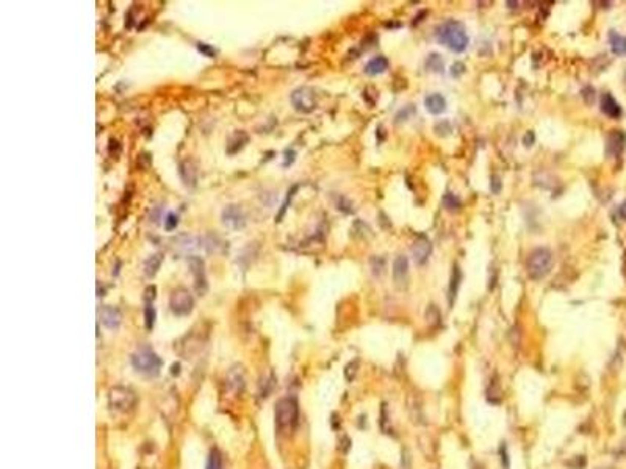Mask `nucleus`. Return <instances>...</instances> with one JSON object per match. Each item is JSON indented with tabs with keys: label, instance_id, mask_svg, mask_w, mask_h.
Listing matches in <instances>:
<instances>
[{
	"label": "nucleus",
	"instance_id": "nucleus-1",
	"mask_svg": "<svg viewBox=\"0 0 626 469\" xmlns=\"http://www.w3.org/2000/svg\"><path fill=\"white\" fill-rule=\"evenodd\" d=\"M437 39L453 52H463L468 45V36L465 27L457 21H446L437 30Z\"/></svg>",
	"mask_w": 626,
	"mask_h": 469
},
{
	"label": "nucleus",
	"instance_id": "nucleus-2",
	"mask_svg": "<svg viewBox=\"0 0 626 469\" xmlns=\"http://www.w3.org/2000/svg\"><path fill=\"white\" fill-rule=\"evenodd\" d=\"M276 427L280 432H292L299 419V407L293 397H283L276 403L274 410Z\"/></svg>",
	"mask_w": 626,
	"mask_h": 469
},
{
	"label": "nucleus",
	"instance_id": "nucleus-3",
	"mask_svg": "<svg viewBox=\"0 0 626 469\" xmlns=\"http://www.w3.org/2000/svg\"><path fill=\"white\" fill-rule=\"evenodd\" d=\"M132 364L138 373L157 376L160 373V368H162V360L149 346H141L132 355Z\"/></svg>",
	"mask_w": 626,
	"mask_h": 469
},
{
	"label": "nucleus",
	"instance_id": "nucleus-4",
	"mask_svg": "<svg viewBox=\"0 0 626 469\" xmlns=\"http://www.w3.org/2000/svg\"><path fill=\"white\" fill-rule=\"evenodd\" d=\"M553 266V255L548 249L539 247L531 252L527 258V274L533 280H540L548 276Z\"/></svg>",
	"mask_w": 626,
	"mask_h": 469
},
{
	"label": "nucleus",
	"instance_id": "nucleus-5",
	"mask_svg": "<svg viewBox=\"0 0 626 469\" xmlns=\"http://www.w3.org/2000/svg\"><path fill=\"white\" fill-rule=\"evenodd\" d=\"M108 405L111 410L128 413L136 405V394L125 386H113L108 394Z\"/></svg>",
	"mask_w": 626,
	"mask_h": 469
},
{
	"label": "nucleus",
	"instance_id": "nucleus-6",
	"mask_svg": "<svg viewBox=\"0 0 626 469\" xmlns=\"http://www.w3.org/2000/svg\"><path fill=\"white\" fill-rule=\"evenodd\" d=\"M169 306L174 315L185 316L191 313L192 306H195V299H192L191 293L186 288H177L172 291V294L169 297Z\"/></svg>",
	"mask_w": 626,
	"mask_h": 469
},
{
	"label": "nucleus",
	"instance_id": "nucleus-7",
	"mask_svg": "<svg viewBox=\"0 0 626 469\" xmlns=\"http://www.w3.org/2000/svg\"><path fill=\"white\" fill-rule=\"evenodd\" d=\"M292 103L301 113H312L316 108V94L312 88L302 86L292 92Z\"/></svg>",
	"mask_w": 626,
	"mask_h": 469
},
{
	"label": "nucleus",
	"instance_id": "nucleus-8",
	"mask_svg": "<svg viewBox=\"0 0 626 469\" xmlns=\"http://www.w3.org/2000/svg\"><path fill=\"white\" fill-rule=\"evenodd\" d=\"M222 224L230 230H242L246 225V218L243 210L238 205H229L222 212Z\"/></svg>",
	"mask_w": 626,
	"mask_h": 469
},
{
	"label": "nucleus",
	"instance_id": "nucleus-9",
	"mask_svg": "<svg viewBox=\"0 0 626 469\" xmlns=\"http://www.w3.org/2000/svg\"><path fill=\"white\" fill-rule=\"evenodd\" d=\"M188 265L191 268L192 276H195V286L199 294H204L207 291V277H205V265L199 256H189Z\"/></svg>",
	"mask_w": 626,
	"mask_h": 469
},
{
	"label": "nucleus",
	"instance_id": "nucleus-10",
	"mask_svg": "<svg viewBox=\"0 0 626 469\" xmlns=\"http://www.w3.org/2000/svg\"><path fill=\"white\" fill-rule=\"evenodd\" d=\"M393 280L398 288H406L409 280V260L403 255H398L393 262Z\"/></svg>",
	"mask_w": 626,
	"mask_h": 469
},
{
	"label": "nucleus",
	"instance_id": "nucleus-11",
	"mask_svg": "<svg viewBox=\"0 0 626 469\" xmlns=\"http://www.w3.org/2000/svg\"><path fill=\"white\" fill-rule=\"evenodd\" d=\"M99 319H101V322H102V324H104L107 329L116 330V329L121 326V322H122V315H121V311L116 308V306L105 305V306H102V308L99 310Z\"/></svg>",
	"mask_w": 626,
	"mask_h": 469
},
{
	"label": "nucleus",
	"instance_id": "nucleus-12",
	"mask_svg": "<svg viewBox=\"0 0 626 469\" xmlns=\"http://www.w3.org/2000/svg\"><path fill=\"white\" fill-rule=\"evenodd\" d=\"M430 242H429V239L426 238V236H420L418 239L415 241V244H413V247H412V253H413V258H415V262L418 263V265H423V263H426V260L429 258V253H430Z\"/></svg>",
	"mask_w": 626,
	"mask_h": 469
},
{
	"label": "nucleus",
	"instance_id": "nucleus-13",
	"mask_svg": "<svg viewBox=\"0 0 626 469\" xmlns=\"http://www.w3.org/2000/svg\"><path fill=\"white\" fill-rule=\"evenodd\" d=\"M172 242H174V246L179 249L180 253H188V252H191V250H195V249L199 247L198 238L191 236V235H180V236H177L175 239H172Z\"/></svg>",
	"mask_w": 626,
	"mask_h": 469
},
{
	"label": "nucleus",
	"instance_id": "nucleus-14",
	"mask_svg": "<svg viewBox=\"0 0 626 469\" xmlns=\"http://www.w3.org/2000/svg\"><path fill=\"white\" fill-rule=\"evenodd\" d=\"M424 103H426V110L429 113H432V115H440V113H443L446 110V100H445V97L442 94L427 95Z\"/></svg>",
	"mask_w": 626,
	"mask_h": 469
},
{
	"label": "nucleus",
	"instance_id": "nucleus-15",
	"mask_svg": "<svg viewBox=\"0 0 626 469\" xmlns=\"http://www.w3.org/2000/svg\"><path fill=\"white\" fill-rule=\"evenodd\" d=\"M601 111L604 115L611 116V118H618L621 115V108L617 103V100L611 94H604L601 97Z\"/></svg>",
	"mask_w": 626,
	"mask_h": 469
},
{
	"label": "nucleus",
	"instance_id": "nucleus-16",
	"mask_svg": "<svg viewBox=\"0 0 626 469\" xmlns=\"http://www.w3.org/2000/svg\"><path fill=\"white\" fill-rule=\"evenodd\" d=\"M387 69H389V60L385 57H376L368 61V64L365 66V72L368 75H377V74L385 72Z\"/></svg>",
	"mask_w": 626,
	"mask_h": 469
},
{
	"label": "nucleus",
	"instance_id": "nucleus-17",
	"mask_svg": "<svg viewBox=\"0 0 626 469\" xmlns=\"http://www.w3.org/2000/svg\"><path fill=\"white\" fill-rule=\"evenodd\" d=\"M180 175H182L185 185H189V186H195V185H196L198 171H196L195 166H192L191 161H185V163L180 165Z\"/></svg>",
	"mask_w": 626,
	"mask_h": 469
},
{
	"label": "nucleus",
	"instance_id": "nucleus-18",
	"mask_svg": "<svg viewBox=\"0 0 626 469\" xmlns=\"http://www.w3.org/2000/svg\"><path fill=\"white\" fill-rule=\"evenodd\" d=\"M609 42H611L614 54H617V55H624L626 54V38L618 35L617 31L612 30L611 33H609Z\"/></svg>",
	"mask_w": 626,
	"mask_h": 469
},
{
	"label": "nucleus",
	"instance_id": "nucleus-19",
	"mask_svg": "<svg viewBox=\"0 0 626 469\" xmlns=\"http://www.w3.org/2000/svg\"><path fill=\"white\" fill-rule=\"evenodd\" d=\"M162 260H163L162 255H158V253L152 255L149 260H146V263H144V274H146L148 277H154L158 272L160 266H162Z\"/></svg>",
	"mask_w": 626,
	"mask_h": 469
},
{
	"label": "nucleus",
	"instance_id": "nucleus-20",
	"mask_svg": "<svg viewBox=\"0 0 626 469\" xmlns=\"http://www.w3.org/2000/svg\"><path fill=\"white\" fill-rule=\"evenodd\" d=\"M205 469H224V463H222V455L218 449L210 450L207 458V466Z\"/></svg>",
	"mask_w": 626,
	"mask_h": 469
},
{
	"label": "nucleus",
	"instance_id": "nucleus-21",
	"mask_svg": "<svg viewBox=\"0 0 626 469\" xmlns=\"http://www.w3.org/2000/svg\"><path fill=\"white\" fill-rule=\"evenodd\" d=\"M623 142H624L623 135H620V133L611 135V138H609V141H607V152L609 153H618L623 149Z\"/></svg>",
	"mask_w": 626,
	"mask_h": 469
},
{
	"label": "nucleus",
	"instance_id": "nucleus-22",
	"mask_svg": "<svg viewBox=\"0 0 626 469\" xmlns=\"http://www.w3.org/2000/svg\"><path fill=\"white\" fill-rule=\"evenodd\" d=\"M459 280H460V271H459V268H457V266H454V271H453V279H451V286H449V305H453V300L456 299V293H457Z\"/></svg>",
	"mask_w": 626,
	"mask_h": 469
},
{
	"label": "nucleus",
	"instance_id": "nucleus-23",
	"mask_svg": "<svg viewBox=\"0 0 626 469\" xmlns=\"http://www.w3.org/2000/svg\"><path fill=\"white\" fill-rule=\"evenodd\" d=\"M144 321H146V329L151 330L155 322V310H154L152 303H148L146 308H144Z\"/></svg>",
	"mask_w": 626,
	"mask_h": 469
},
{
	"label": "nucleus",
	"instance_id": "nucleus-24",
	"mask_svg": "<svg viewBox=\"0 0 626 469\" xmlns=\"http://www.w3.org/2000/svg\"><path fill=\"white\" fill-rule=\"evenodd\" d=\"M177 224H179L177 215L169 213V215L166 216V219H165V229H166L168 232H171V230H174L175 227H177Z\"/></svg>",
	"mask_w": 626,
	"mask_h": 469
},
{
	"label": "nucleus",
	"instance_id": "nucleus-25",
	"mask_svg": "<svg viewBox=\"0 0 626 469\" xmlns=\"http://www.w3.org/2000/svg\"><path fill=\"white\" fill-rule=\"evenodd\" d=\"M427 66H429L432 71H440V69L443 68V63L440 61L439 55H437V54H434V55H430V57H429V60H427Z\"/></svg>",
	"mask_w": 626,
	"mask_h": 469
},
{
	"label": "nucleus",
	"instance_id": "nucleus-26",
	"mask_svg": "<svg viewBox=\"0 0 626 469\" xmlns=\"http://www.w3.org/2000/svg\"><path fill=\"white\" fill-rule=\"evenodd\" d=\"M443 203H445V206L449 208V210H454V208H457V206L460 205L459 200L453 196V194H446V196L443 197Z\"/></svg>",
	"mask_w": 626,
	"mask_h": 469
},
{
	"label": "nucleus",
	"instance_id": "nucleus-27",
	"mask_svg": "<svg viewBox=\"0 0 626 469\" xmlns=\"http://www.w3.org/2000/svg\"><path fill=\"white\" fill-rule=\"evenodd\" d=\"M198 48H199V52H202L205 57H215V54H216L213 47L207 45V44H204V42H199Z\"/></svg>",
	"mask_w": 626,
	"mask_h": 469
},
{
	"label": "nucleus",
	"instance_id": "nucleus-28",
	"mask_svg": "<svg viewBox=\"0 0 626 469\" xmlns=\"http://www.w3.org/2000/svg\"><path fill=\"white\" fill-rule=\"evenodd\" d=\"M463 72V64L462 63H456L453 64V75H459Z\"/></svg>",
	"mask_w": 626,
	"mask_h": 469
},
{
	"label": "nucleus",
	"instance_id": "nucleus-29",
	"mask_svg": "<svg viewBox=\"0 0 626 469\" xmlns=\"http://www.w3.org/2000/svg\"><path fill=\"white\" fill-rule=\"evenodd\" d=\"M501 458H503V466L507 469L509 467V460H507V454H506V446H501Z\"/></svg>",
	"mask_w": 626,
	"mask_h": 469
},
{
	"label": "nucleus",
	"instance_id": "nucleus-30",
	"mask_svg": "<svg viewBox=\"0 0 626 469\" xmlns=\"http://www.w3.org/2000/svg\"><path fill=\"white\" fill-rule=\"evenodd\" d=\"M493 185H495L493 191H495V192H498V191H500V186H501V183H500V179H498V177H493Z\"/></svg>",
	"mask_w": 626,
	"mask_h": 469
},
{
	"label": "nucleus",
	"instance_id": "nucleus-31",
	"mask_svg": "<svg viewBox=\"0 0 626 469\" xmlns=\"http://www.w3.org/2000/svg\"><path fill=\"white\" fill-rule=\"evenodd\" d=\"M618 212H620V216H621L623 219H626V200H624V202L621 203V206H620V210H618Z\"/></svg>",
	"mask_w": 626,
	"mask_h": 469
}]
</instances>
